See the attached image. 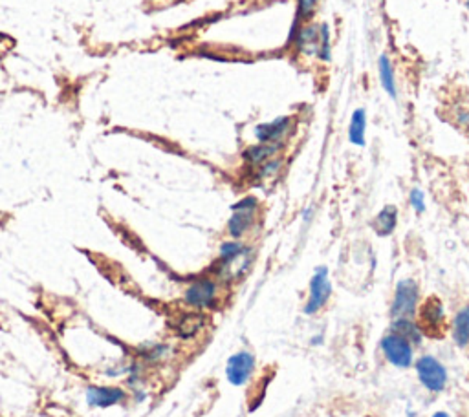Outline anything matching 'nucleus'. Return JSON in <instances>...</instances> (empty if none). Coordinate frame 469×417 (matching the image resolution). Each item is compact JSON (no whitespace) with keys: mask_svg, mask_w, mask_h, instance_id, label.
Here are the masks:
<instances>
[{"mask_svg":"<svg viewBox=\"0 0 469 417\" xmlns=\"http://www.w3.org/2000/svg\"><path fill=\"white\" fill-rule=\"evenodd\" d=\"M292 46L302 59H315L321 63L332 60L330 26L317 22H301L292 33Z\"/></svg>","mask_w":469,"mask_h":417,"instance_id":"nucleus-1","label":"nucleus"},{"mask_svg":"<svg viewBox=\"0 0 469 417\" xmlns=\"http://www.w3.org/2000/svg\"><path fill=\"white\" fill-rule=\"evenodd\" d=\"M258 202L257 196H244L237 203L231 205V216L228 220V234L233 240H242L248 237L257 225L258 220Z\"/></svg>","mask_w":469,"mask_h":417,"instance_id":"nucleus-2","label":"nucleus"},{"mask_svg":"<svg viewBox=\"0 0 469 417\" xmlns=\"http://www.w3.org/2000/svg\"><path fill=\"white\" fill-rule=\"evenodd\" d=\"M220 300V282L211 276L193 280L184 291V302L196 311L211 310Z\"/></svg>","mask_w":469,"mask_h":417,"instance_id":"nucleus-3","label":"nucleus"},{"mask_svg":"<svg viewBox=\"0 0 469 417\" xmlns=\"http://www.w3.org/2000/svg\"><path fill=\"white\" fill-rule=\"evenodd\" d=\"M420 305V286L416 280L404 278L396 284L391 304V318H414Z\"/></svg>","mask_w":469,"mask_h":417,"instance_id":"nucleus-4","label":"nucleus"},{"mask_svg":"<svg viewBox=\"0 0 469 417\" xmlns=\"http://www.w3.org/2000/svg\"><path fill=\"white\" fill-rule=\"evenodd\" d=\"M255 253L250 245H246L238 254L228 260H216L215 264V278L222 284H231L237 282L242 276L248 275V271L253 266Z\"/></svg>","mask_w":469,"mask_h":417,"instance_id":"nucleus-5","label":"nucleus"},{"mask_svg":"<svg viewBox=\"0 0 469 417\" xmlns=\"http://www.w3.org/2000/svg\"><path fill=\"white\" fill-rule=\"evenodd\" d=\"M418 327L429 337H440L446 327V310L438 297H429L418 305Z\"/></svg>","mask_w":469,"mask_h":417,"instance_id":"nucleus-6","label":"nucleus"},{"mask_svg":"<svg viewBox=\"0 0 469 417\" xmlns=\"http://www.w3.org/2000/svg\"><path fill=\"white\" fill-rule=\"evenodd\" d=\"M332 297V282L328 278V269L325 266H319L314 271L308 288V298L305 304L306 315H317L328 304Z\"/></svg>","mask_w":469,"mask_h":417,"instance_id":"nucleus-7","label":"nucleus"},{"mask_svg":"<svg viewBox=\"0 0 469 417\" xmlns=\"http://www.w3.org/2000/svg\"><path fill=\"white\" fill-rule=\"evenodd\" d=\"M414 368H416L418 379L420 383L427 388L429 391H443V388L448 386V370L446 366L438 361L433 355H423V357L418 359L414 362Z\"/></svg>","mask_w":469,"mask_h":417,"instance_id":"nucleus-8","label":"nucleus"},{"mask_svg":"<svg viewBox=\"0 0 469 417\" xmlns=\"http://www.w3.org/2000/svg\"><path fill=\"white\" fill-rule=\"evenodd\" d=\"M381 352L385 359L396 368H409L414 364V348L409 340L391 331L381 339Z\"/></svg>","mask_w":469,"mask_h":417,"instance_id":"nucleus-9","label":"nucleus"},{"mask_svg":"<svg viewBox=\"0 0 469 417\" xmlns=\"http://www.w3.org/2000/svg\"><path fill=\"white\" fill-rule=\"evenodd\" d=\"M255 370H257V359L251 352H242L233 353L231 357L228 359L226 364V379L233 386H246L250 383V379L253 377Z\"/></svg>","mask_w":469,"mask_h":417,"instance_id":"nucleus-10","label":"nucleus"},{"mask_svg":"<svg viewBox=\"0 0 469 417\" xmlns=\"http://www.w3.org/2000/svg\"><path fill=\"white\" fill-rule=\"evenodd\" d=\"M293 129H295V119L292 116H280L257 125L253 134L257 143H286Z\"/></svg>","mask_w":469,"mask_h":417,"instance_id":"nucleus-11","label":"nucleus"},{"mask_svg":"<svg viewBox=\"0 0 469 417\" xmlns=\"http://www.w3.org/2000/svg\"><path fill=\"white\" fill-rule=\"evenodd\" d=\"M85 397L88 406L110 408V406L125 403L129 394H127L125 388L121 386H98V384H92V386L86 388Z\"/></svg>","mask_w":469,"mask_h":417,"instance_id":"nucleus-12","label":"nucleus"},{"mask_svg":"<svg viewBox=\"0 0 469 417\" xmlns=\"http://www.w3.org/2000/svg\"><path fill=\"white\" fill-rule=\"evenodd\" d=\"M285 148L286 143H255V145L246 146L244 152H242V161L250 170H253V168L270 161L271 158L283 154Z\"/></svg>","mask_w":469,"mask_h":417,"instance_id":"nucleus-13","label":"nucleus"},{"mask_svg":"<svg viewBox=\"0 0 469 417\" xmlns=\"http://www.w3.org/2000/svg\"><path fill=\"white\" fill-rule=\"evenodd\" d=\"M398 227V207L385 205L372 220V229L378 237H391Z\"/></svg>","mask_w":469,"mask_h":417,"instance_id":"nucleus-14","label":"nucleus"},{"mask_svg":"<svg viewBox=\"0 0 469 417\" xmlns=\"http://www.w3.org/2000/svg\"><path fill=\"white\" fill-rule=\"evenodd\" d=\"M349 139L354 146H365L367 143V112L365 108H356L350 117Z\"/></svg>","mask_w":469,"mask_h":417,"instance_id":"nucleus-15","label":"nucleus"},{"mask_svg":"<svg viewBox=\"0 0 469 417\" xmlns=\"http://www.w3.org/2000/svg\"><path fill=\"white\" fill-rule=\"evenodd\" d=\"M378 75H379V82H381L384 90L389 94V97L396 99V95H398L396 75H394V66H392V60L389 59L387 55L379 57Z\"/></svg>","mask_w":469,"mask_h":417,"instance_id":"nucleus-16","label":"nucleus"},{"mask_svg":"<svg viewBox=\"0 0 469 417\" xmlns=\"http://www.w3.org/2000/svg\"><path fill=\"white\" fill-rule=\"evenodd\" d=\"M451 333L456 346L465 348L469 345V305L458 310V313L455 315Z\"/></svg>","mask_w":469,"mask_h":417,"instance_id":"nucleus-17","label":"nucleus"},{"mask_svg":"<svg viewBox=\"0 0 469 417\" xmlns=\"http://www.w3.org/2000/svg\"><path fill=\"white\" fill-rule=\"evenodd\" d=\"M204 324H206L204 315L199 313V311H193V313L181 315L180 320H178L176 324V330L184 339H191V337H194L200 330H202Z\"/></svg>","mask_w":469,"mask_h":417,"instance_id":"nucleus-18","label":"nucleus"},{"mask_svg":"<svg viewBox=\"0 0 469 417\" xmlns=\"http://www.w3.org/2000/svg\"><path fill=\"white\" fill-rule=\"evenodd\" d=\"M392 331L409 340L413 346L420 345V340H422V331H420L418 324L414 323V318H396V320H392Z\"/></svg>","mask_w":469,"mask_h":417,"instance_id":"nucleus-19","label":"nucleus"},{"mask_svg":"<svg viewBox=\"0 0 469 417\" xmlns=\"http://www.w3.org/2000/svg\"><path fill=\"white\" fill-rule=\"evenodd\" d=\"M283 167H285V159H283V156H277V158H271L270 161L263 163L260 167L253 168L251 173L255 174L257 181H271L283 173Z\"/></svg>","mask_w":469,"mask_h":417,"instance_id":"nucleus-20","label":"nucleus"},{"mask_svg":"<svg viewBox=\"0 0 469 417\" xmlns=\"http://www.w3.org/2000/svg\"><path fill=\"white\" fill-rule=\"evenodd\" d=\"M138 353L143 361L149 362V364H154V362H162L167 357L169 348L165 345H151V342H147V345H143L138 350Z\"/></svg>","mask_w":469,"mask_h":417,"instance_id":"nucleus-21","label":"nucleus"},{"mask_svg":"<svg viewBox=\"0 0 469 417\" xmlns=\"http://www.w3.org/2000/svg\"><path fill=\"white\" fill-rule=\"evenodd\" d=\"M451 119L455 121L456 126L469 132V99H462L455 104L451 110Z\"/></svg>","mask_w":469,"mask_h":417,"instance_id":"nucleus-22","label":"nucleus"},{"mask_svg":"<svg viewBox=\"0 0 469 417\" xmlns=\"http://www.w3.org/2000/svg\"><path fill=\"white\" fill-rule=\"evenodd\" d=\"M244 247H246V244L242 240H233V238H229V240H226V242H222V244H220L218 260L231 259V256H235V254L241 253Z\"/></svg>","mask_w":469,"mask_h":417,"instance_id":"nucleus-23","label":"nucleus"},{"mask_svg":"<svg viewBox=\"0 0 469 417\" xmlns=\"http://www.w3.org/2000/svg\"><path fill=\"white\" fill-rule=\"evenodd\" d=\"M319 0H297V21L308 22L314 17Z\"/></svg>","mask_w":469,"mask_h":417,"instance_id":"nucleus-24","label":"nucleus"},{"mask_svg":"<svg viewBox=\"0 0 469 417\" xmlns=\"http://www.w3.org/2000/svg\"><path fill=\"white\" fill-rule=\"evenodd\" d=\"M409 203H411V207L414 209V212H418V215L426 212L427 205H426V194H423V190L418 189V187H414L409 194Z\"/></svg>","mask_w":469,"mask_h":417,"instance_id":"nucleus-25","label":"nucleus"},{"mask_svg":"<svg viewBox=\"0 0 469 417\" xmlns=\"http://www.w3.org/2000/svg\"><path fill=\"white\" fill-rule=\"evenodd\" d=\"M321 342H323V335H317V337H314V339H312V345H314V346H319Z\"/></svg>","mask_w":469,"mask_h":417,"instance_id":"nucleus-26","label":"nucleus"},{"mask_svg":"<svg viewBox=\"0 0 469 417\" xmlns=\"http://www.w3.org/2000/svg\"><path fill=\"white\" fill-rule=\"evenodd\" d=\"M310 216H312V209H306L305 215H302V218H305V222H308V220H310Z\"/></svg>","mask_w":469,"mask_h":417,"instance_id":"nucleus-27","label":"nucleus"},{"mask_svg":"<svg viewBox=\"0 0 469 417\" xmlns=\"http://www.w3.org/2000/svg\"><path fill=\"white\" fill-rule=\"evenodd\" d=\"M431 417H451V416H449L448 412H436V413H433Z\"/></svg>","mask_w":469,"mask_h":417,"instance_id":"nucleus-28","label":"nucleus"},{"mask_svg":"<svg viewBox=\"0 0 469 417\" xmlns=\"http://www.w3.org/2000/svg\"><path fill=\"white\" fill-rule=\"evenodd\" d=\"M465 6H468V9H469V0H468V2H465Z\"/></svg>","mask_w":469,"mask_h":417,"instance_id":"nucleus-29","label":"nucleus"}]
</instances>
